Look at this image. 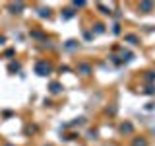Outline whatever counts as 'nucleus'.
Here are the masks:
<instances>
[{
    "instance_id": "f257e3e1",
    "label": "nucleus",
    "mask_w": 155,
    "mask_h": 146,
    "mask_svg": "<svg viewBox=\"0 0 155 146\" xmlns=\"http://www.w3.org/2000/svg\"><path fill=\"white\" fill-rule=\"evenodd\" d=\"M51 70H53V66H51V62H47V60H39V62L35 64V72H37L39 76H47Z\"/></svg>"
},
{
    "instance_id": "f03ea898",
    "label": "nucleus",
    "mask_w": 155,
    "mask_h": 146,
    "mask_svg": "<svg viewBox=\"0 0 155 146\" xmlns=\"http://www.w3.org/2000/svg\"><path fill=\"white\" fill-rule=\"evenodd\" d=\"M140 10L144 12V14L151 12V10H153V2H142V4H140Z\"/></svg>"
},
{
    "instance_id": "7ed1b4c3",
    "label": "nucleus",
    "mask_w": 155,
    "mask_h": 146,
    "mask_svg": "<svg viewBox=\"0 0 155 146\" xmlns=\"http://www.w3.org/2000/svg\"><path fill=\"white\" fill-rule=\"evenodd\" d=\"M10 10H12V14H20V12L23 10V4H22V2H18V4H12Z\"/></svg>"
},
{
    "instance_id": "20e7f679",
    "label": "nucleus",
    "mask_w": 155,
    "mask_h": 146,
    "mask_svg": "<svg viewBox=\"0 0 155 146\" xmlns=\"http://www.w3.org/2000/svg\"><path fill=\"white\" fill-rule=\"evenodd\" d=\"M51 92H53V94H58V92H62V86H60L58 82H51Z\"/></svg>"
},
{
    "instance_id": "39448f33",
    "label": "nucleus",
    "mask_w": 155,
    "mask_h": 146,
    "mask_svg": "<svg viewBox=\"0 0 155 146\" xmlns=\"http://www.w3.org/2000/svg\"><path fill=\"white\" fill-rule=\"evenodd\" d=\"M132 131H134V127H132L130 123H124V125L120 127V133H132Z\"/></svg>"
},
{
    "instance_id": "423d86ee",
    "label": "nucleus",
    "mask_w": 155,
    "mask_h": 146,
    "mask_svg": "<svg viewBox=\"0 0 155 146\" xmlns=\"http://www.w3.org/2000/svg\"><path fill=\"white\" fill-rule=\"evenodd\" d=\"M132 146H147V140L145 138H136L132 142Z\"/></svg>"
},
{
    "instance_id": "0eeeda50",
    "label": "nucleus",
    "mask_w": 155,
    "mask_h": 146,
    "mask_svg": "<svg viewBox=\"0 0 155 146\" xmlns=\"http://www.w3.org/2000/svg\"><path fill=\"white\" fill-rule=\"evenodd\" d=\"M79 70H81L83 74H89V72H91V68H89L87 64H79Z\"/></svg>"
},
{
    "instance_id": "6e6552de",
    "label": "nucleus",
    "mask_w": 155,
    "mask_h": 146,
    "mask_svg": "<svg viewBox=\"0 0 155 146\" xmlns=\"http://www.w3.org/2000/svg\"><path fill=\"white\" fill-rule=\"evenodd\" d=\"M124 39H126V41H130V43H138V37H136V35H126Z\"/></svg>"
},
{
    "instance_id": "1a4fd4ad",
    "label": "nucleus",
    "mask_w": 155,
    "mask_h": 146,
    "mask_svg": "<svg viewBox=\"0 0 155 146\" xmlns=\"http://www.w3.org/2000/svg\"><path fill=\"white\" fill-rule=\"evenodd\" d=\"M18 70H20V64H18V62H12L10 64V72H18Z\"/></svg>"
},
{
    "instance_id": "9d476101",
    "label": "nucleus",
    "mask_w": 155,
    "mask_h": 146,
    "mask_svg": "<svg viewBox=\"0 0 155 146\" xmlns=\"http://www.w3.org/2000/svg\"><path fill=\"white\" fill-rule=\"evenodd\" d=\"M39 16H41V18H49V16H51V10H41Z\"/></svg>"
},
{
    "instance_id": "9b49d317",
    "label": "nucleus",
    "mask_w": 155,
    "mask_h": 146,
    "mask_svg": "<svg viewBox=\"0 0 155 146\" xmlns=\"http://www.w3.org/2000/svg\"><path fill=\"white\" fill-rule=\"evenodd\" d=\"M95 31H97V33H103V31H105V27H103L101 23H97V25H95Z\"/></svg>"
},
{
    "instance_id": "f8f14e48",
    "label": "nucleus",
    "mask_w": 155,
    "mask_h": 146,
    "mask_svg": "<svg viewBox=\"0 0 155 146\" xmlns=\"http://www.w3.org/2000/svg\"><path fill=\"white\" fill-rule=\"evenodd\" d=\"M153 78H155V72H147V76H145V80H147V82H151Z\"/></svg>"
},
{
    "instance_id": "ddd939ff",
    "label": "nucleus",
    "mask_w": 155,
    "mask_h": 146,
    "mask_svg": "<svg viewBox=\"0 0 155 146\" xmlns=\"http://www.w3.org/2000/svg\"><path fill=\"white\" fill-rule=\"evenodd\" d=\"M145 94H155V86H149V88L145 90Z\"/></svg>"
},
{
    "instance_id": "4468645a",
    "label": "nucleus",
    "mask_w": 155,
    "mask_h": 146,
    "mask_svg": "<svg viewBox=\"0 0 155 146\" xmlns=\"http://www.w3.org/2000/svg\"><path fill=\"white\" fill-rule=\"evenodd\" d=\"M72 16H74V12H72V10H66V14H64V18H72Z\"/></svg>"
},
{
    "instance_id": "2eb2a0df",
    "label": "nucleus",
    "mask_w": 155,
    "mask_h": 146,
    "mask_svg": "<svg viewBox=\"0 0 155 146\" xmlns=\"http://www.w3.org/2000/svg\"><path fill=\"white\" fill-rule=\"evenodd\" d=\"M4 41H6V39H4V37H0V45H2V43H4Z\"/></svg>"
},
{
    "instance_id": "dca6fc26",
    "label": "nucleus",
    "mask_w": 155,
    "mask_h": 146,
    "mask_svg": "<svg viewBox=\"0 0 155 146\" xmlns=\"http://www.w3.org/2000/svg\"><path fill=\"white\" fill-rule=\"evenodd\" d=\"M6 146H12V144H6Z\"/></svg>"
}]
</instances>
